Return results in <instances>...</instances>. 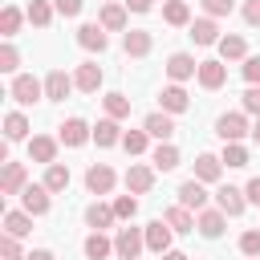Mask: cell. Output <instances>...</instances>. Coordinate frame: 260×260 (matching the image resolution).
Returning a JSON list of instances; mask_svg holds the SVG:
<instances>
[{"label":"cell","instance_id":"1","mask_svg":"<svg viewBox=\"0 0 260 260\" xmlns=\"http://www.w3.org/2000/svg\"><path fill=\"white\" fill-rule=\"evenodd\" d=\"M8 93H12V102H20V106H32V102H41V93H45V81H37L32 73H16Z\"/></svg>","mask_w":260,"mask_h":260},{"label":"cell","instance_id":"2","mask_svg":"<svg viewBox=\"0 0 260 260\" xmlns=\"http://www.w3.org/2000/svg\"><path fill=\"white\" fill-rule=\"evenodd\" d=\"M142 248H146V232H138V228H118V236H114V252H118L122 260H138Z\"/></svg>","mask_w":260,"mask_h":260},{"label":"cell","instance_id":"3","mask_svg":"<svg viewBox=\"0 0 260 260\" xmlns=\"http://www.w3.org/2000/svg\"><path fill=\"white\" fill-rule=\"evenodd\" d=\"M49 195H53V191H49L45 183H28V187L20 191V199H24V211H28V215H45V211L53 207V203H49Z\"/></svg>","mask_w":260,"mask_h":260},{"label":"cell","instance_id":"4","mask_svg":"<svg viewBox=\"0 0 260 260\" xmlns=\"http://www.w3.org/2000/svg\"><path fill=\"white\" fill-rule=\"evenodd\" d=\"M142 232H146V248H150V252H158V256L171 252V232H175V228H171L167 219H150Z\"/></svg>","mask_w":260,"mask_h":260},{"label":"cell","instance_id":"5","mask_svg":"<svg viewBox=\"0 0 260 260\" xmlns=\"http://www.w3.org/2000/svg\"><path fill=\"white\" fill-rule=\"evenodd\" d=\"M199 73V61L191 57V53H171L167 57V77L171 81H187V77H195Z\"/></svg>","mask_w":260,"mask_h":260},{"label":"cell","instance_id":"6","mask_svg":"<svg viewBox=\"0 0 260 260\" xmlns=\"http://www.w3.org/2000/svg\"><path fill=\"white\" fill-rule=\"evenodd\" d=\"M28 187V171L24 162H4V179H0V195H20Z\"/></svg>","mask_w":260,"mask_h":260},{"label":"cell","instance_id":"7","mask_svg":"<svg viewBox=\"0 0 260 260\" xmlns=\"http://www.w3.org/2000/svg\"><path fill=\"white\" fill-rule=\"evenodd\" d=\"M215 134H219L223 142H240V138H244V134H252V130H248L244 114H223V118L215 122Z\"/></svg>","mask_w":260,"mask_h":260},{"label":"cell","instance_id":"8","mask_svg":"<svg viewBox=\"0 0 260 260\" xmlns=\"http://www.w3.org/2000/svg\"><path fill=\"white\" fill-rule=\"evenodd\" d=\"M150 187H154V171L142 167V162H130V171H126V191H130V195H146Z\"/></svg>","mask_w":260,"mask_h":260},{"label":"cell","instance_id":"9","mask_svg":"<svg viewBox=\"0 0 260 260\" xmlns=\"http://www.w3.org/2000/svg\"><path fill=\"white\" fill-rule=\"evenodd\" d=\"M195 77H199L203 89H219V85L228 81V65H223V61H199V73H195Z\"/></svg>","mask_w":260,"mask_h":260},{"label":"cell","instance_id":"10","mask_svg":"<svg viewBox=\"0 0 260 260\" xmlns=\"http://www.w3.org/2000/svg\"><path fill=\"white\" fill-rule=\"evenodd\" d=\"M69 89H73V77H69L65 69H53V73L45 77V98H49V102H65Z\"/></svg>","mask_w":260,"mask_h":260},{"label":"cell","instance_id":"11","mask_svg":"<svg viewBox=\"0 0 260 260\" xmlns=\"http://www.w3.org/2000/svg\"><path fill=\"white\" fill-rule=\"evenodd\" d=\"M179 203H183L187 211H203V203H207V191H203V179H187V183L179 187Z\"/></svg>","mask_w":260,"mask_h":260},{"label":"cell","instance_id":"12","mask_svg":"<svg viewBox=\"0 0 260 260\" xmlns=\"http://www.w3.org/2000/svg\"><path fill=\"white\" fill-rule=\"evenodd\" d=\"M244 203H248V195H244L240 187H219V191H215V207H219L223 215H240Z\"/></svg>","mask_w":260,"mask_h":260},{"label":"cell","instance_id":"13","mask_svg":"<svg viewBox=\"0 0 260 260\" xmlns=\"http://www.w3.org/2000/svg\"><path fill=\"white\" fill-rule=\"evenodd\" d=\"M93 138V130L81 122V118H69V122H61V142L65 146H85Z\"/></svg>","mask_w":260,"mask_h":260},{"label":"cell","instance_id":"14","mask_svg":"<svg viewBox=\"0 0 260 260\" xmlns=\"http://www.w3.org/2000/svg\"><path fill=\"white\" fill-rule=\"evenodd\" d=\"M85 187H89L93 195H106V191L114 187V171H110L106 162H93V167L85 171Z\"/></svg>","mask_w":260,"mask_h":260},{"label":"cell","instance_id":"15","mask_svg":"<svg viewBox=\"0 0 260 260\" xmlns=\"http://www.w3.org/2000/svg\"><path fill=\"white\" fill-rule=\"evenodd\" d=\"M73 85H77L81 93H98V85H102V69H98L93 61L77 65V73H73Z\"/></svg>","mask_w":260,"mask_h":260},{"label":"cell","instance_id":"16","mask_svg":"<svg viewBox=\"0 0 260 260\" xmlns=\"http://www.w3.org/2000/svg\"><path fill=\"white\" fill-rule=\"evenodd\" d=\"M158 102H162V110H167V114H183V110L191 106V98H187V89H183L179 81H175V85H167V89L158 93Z\"/></svg>","mask_w":260,"mask_h":260},{"label":"cell","instance_id":"17","mask_svg":"<svg viewBox=\"0 0 260 260\" xmlns=\"http://www.w3.org/2000/svg\"><path fill=\"white\" fill-rule=\"evenodd\" d=\"M77 45L89 49V53H102V49H106V28H102V24H81V28H77Z\"/></svg>","mask_w":260,"mask_h":260},{"label":"cell","instance_id":"18","mask_svg":"<svg viewBox=\"0 0 260 260\" xmlns=\"http://www.w3.org/2000/svg\"><path fill=\"white\" fill-rule=\"evenodd\" d=\"M150 45H154V37H150V32H142V28H130V32L122 37V49H126L130 57H146V53H150Z\"/></svg>","mask_w":260,"mask_h":260},{"label":"cell","instance_id":"19","mask_svg":"<svg viewBox=\"0 0 260 260\" xmlns=\"http://www.w3.org/2000/svg\"><path fill=\"white\" fill-rule=\"evenodd\" d=\"M142 130H146L150 138H158V142H167V138L175 134V122H171V114H146V122H142Z\"/></svg>","mask_w":260,"mask_h":260},{"label":"cell","instance_id":"20","mask_svg":"<svg viewBox=\"0 0 260 260\" xmlns=\"http://www.w3.org/2000/svg\"><path fill=\"white\" fill-rule=\"evenodd\" d=\"M114 219H118V211H114V207H106V203H89V207H85V223H89L93 232H106Z\"/></svg>","mask_w":260,"mask_h":260},{"label":"cell","instance_id":"21","mask_svg":"<svg viewBox=\"0 0 260 260\" xmlns=\"http://www.w3.org/2000/svg\"><path fill=\"white\" fill-rule=\"evenodd\" d=\"M223 219H228V215H223L219 207H215V211H199L195 228H199V232H203L207 240H219V236H223Z\"/></svg>","mask_w":260,"mask_h":260},{"label":"cell","instance_id":"22","mask_svg":"<svg viewBox=\"0 0 260 260\" xmlns=\"http://www.w3.org/2000/svg\"><path fill=\"white\" fill-rule=\"evenodd\" d=\"M28 158H37V162H57V142L53 138H45V134H37L32 142H28Z\"/></svg>","mask_w":260,"mask_h":260},{"label":"cell","instance_id":"23","mask_svg":"<svg viewBox=\"0 0 260 260\" xmlns=\"http://www.w3.org/2000/svg\"><path fill=\"white\" fill-rule=\"evenodd\" d=\"M162 20L175 24V28L191 24V8H187V0H167V4H162Z\"/></svg>","mask_w":260,"mask_h":260},{"label":"cell","instance_id":"24","mask_svg":"<svg viewBox=\"0 0 260 260\" xmlns=\"http://www.w3.org/2000/svg\"><path fill=\"white\" fill-rule=\"evenodd\" d=\"M93 142H98V146H114V142H122L118 118H102V122L93 126Z\"/></svg>","mask_w":260,"mask_h":260},{"label":"cell","instance_id":"25","mask_svg":"<svg viewBox=\"0 0 260 260\" xmlns=\"http://www.w3.org/2000/svg\"><path fill=\"white\" fill-rule=\"evenodd\" d=\"M219 171H223V158H215V154H199V158H195V179L215 183V179H219Z\"/></svg>","mask_w":260,"mask_h":260},{"label":"cell","instance_id":"26","mask_svg":"<svg viewBox=\"0 0 260 260\" xmlns=\"http://www.w3.org/2000/svg\"><path fill=\"white\" fill-rule=\"evenodd\" d=\"M4 232L16 236V240L28 236V232H32V215H28V211H4Z\"/></svg>","mask_w":260,"mask_h":260},{"label":"cell","instance_id":"27","mask_svg":"<svg viewBox=\"0 0 260 260\" xmlns=\"http://www.w3.org/2000/svg\"><path fill=\"white\" fill-rule=\"evenodd\" d=\"M162 219H167L175 232H195V215H191L183 203H179V207H167V211H162Z\"/></svg>","mask_w":260,"mask_h":260},{"label":"cell","instance_id":"28","mask_svg":"<svg viewBox=\"0 0 260 260\" xmlns=\"http://www.w3.org/2000/svg\"><path fill=\"white\" fill-rule=\"evenodd\" d=\"M53 12H57V4H49V0H32V4H28V20H32L37 28H49V24H53Z\"/></svg>","mask_w":260,"mask_h":260},{"label":"cell","instance_id":"29","mask_svg":"<svg viewBox=\"0 0 260 260\" xmlns=\"http://www.w3.org/2000/svg\"><path fill=\"white\" fill-rule=\"evenodd\" d=\"M102 28H110V32H118V28H126V4H106L102 8V20H98Z\"/></svg>","mask_w":260,"mask_h":260},{"label":"cell","instance_id":"30","mask_svg":"<svg viewBox=\"0 0 260 260\" xmlns=\"http://www.w3.org/2000/svg\"><path fill=\"white\" fill-rule=\"evenodd\" d=\"M191 41H195V45H219L215 20H195V24H191Z\"/></svg>","mask_w":260,"mask_h":260},{"label":"cell","instance_id":"31","mask_svg":"<svg viewBox=\"0 0 260 260\" xmlns=\"http://www.w3.org/2000/svg\"><path fill=\"white\" fill-rule=\"evenodd\" d=\"M150 162H154L158 171H175V167H179V150H175L171 142H158L154 154H150Z\"/></svg>","mask_w":260,"mask_h":260},{"label":"cell","instance_id":"32","mask_svg":"<svg viewBox=\"0 0 260 260\" xmlns=\"http://www.w3.org/2000/svg\"><path fill=\"white\" fill-rule=\"evenodd\" d=\"M45 187L57 195V191H65L69 187V167H61V162H49L45 167Z\"/></svg>","mask_w":260,"mask_h":260},{"label":"cell","instance_id":"33","mask_svg":"<svg viewBox=\"0 0 260 260\" xmlns=\"http://www.w3.org/2000/svg\"><path fill=\"white\" fill-rule=\"evenodd\" d=\"M4 138H8V142L28 138V118H24V114H8V118H4Z\"/></svg>","mask_w":260,"mask_h":260},{"label":"cell","instance_id":"34","mask_svg":"<svg viewBox=\"0 0 260 260\" xmlns=\"http://www.w3.org/2000/svg\"><path fill=\"white\" fill-rule=\"evenodd\" d=\"M244 53H248L244 37H219V57H223V61H240Z\"/></svg>","mask_w":260,"mask_h":260},{"label":"cell","instance_id":"35","mask_svg":"<svg viewBox=\"0 0 260 260\" xmlns=\"http://www.w3.org/2000/svg\"><path fill=\"white\" fill-rule=\"evenodd\" d=\"M110 252H114V244H110L102 232H93V236L85 240V256H89V260H106Z\"/></svg>","mask_w":260,"mask_h":260},{"label":"cell","instance_id":"36","mask_svg":"<svg viewBox=\"0 0 260 260\" xmlns=\"http://www.w3.org/2000/svg\"><path fill=\"white\" fill-rule=\"evenodd\" d=\"M16 28H20V8H12V4H8V8L0 12V32H4V41H12V37H16Z\"/></svg>","mask_w":260,"mask_h":260},{"label":"cell","instance_id":"37","mask_svg":"<svg viewBox=\"0 0 260 260\" xmlns=\"http://www.w3.org/2000/svg\"><path fill=\"white\" fill-rule=\"evenodd\" d=\"M102 102H106V114H110V118H126V114H130V98H126V93H106Z\"/></svg>","mask_w":260,"mask_h":260},{"label":"cell","instance_id":"38","mask_svg":"<svg viewBox=\"0 0 260 260\" xmlns=\"http://www.w3.org/2000/svg\"><path fill=\"white\" fill-rule=\"evenodd\" d=\"M146 138H150L146 130H126V134H122V146H126V154H142V150H146Z\"/></svg>","mask_w":260,"mask_h":260},{"label":"cell","instance_id":"39","mask_svg":"<svg viewBox=\"0 0 260 260\" xmlns=\"http://www.w3.org/2000/svg\"><path fill=\"white\" fill-rule=\"evenodd\" d=\"M223 162L228 167H248V150L240 142H223Z\"/></svg>","mask_w":260,"mask_h":260},{"label":"cell","instance_id":"40","mask_svg":"<svg viewBox=\"0 0 260 260\" xmlns=\"http://www.w3.org/2000/svg\"><path fill=\"white\" fill-rule=\"evenodd\" d=\"M16 65H20V53L4 41V45H0V73H16Z\"/></svg>","mask_w":260,"mask_h":260},{"label":"cell","instance_id":"41","mask_svg":"<svg viewBox=\"0 0 260 260\" xmlns=\"http://www.w3.org/2000/svg\"><path fill=\"white\" fill-rule=\"evenodd\" d=\"M240 252H244V256H260V228H248V232L240 236Z\"/></svg>","mask_w":260,"mask_h":260},{"label":"cell","instance_id":"42","mask_svg":"<svg viewBox=\"0 0 260 260\" xmlns=\"http://www.w3.org/2000/svg\"><path fill=\"white\" fill-rule=\"evenodd\" d=\"M114 211H118V219H134L138 199H134V195H118V199H114Z\"/></svg>","mask_w":260,"mask_h":260},{"label":"cell","instance_id":"43","mask_svg":"<svg viewBox=\"0 0 260 260\" xmlns=\"http://www.w3.org/2000/svg\"><path fill=\"white\" fill-rule=\"evenodd\" d=\"M0 252H4V260H24V256H20L16 236H8V232H4V240H0Z\"/></svg>","mask_w":260,"mask_h":260},{"label":"cell","instance_id":"44","mask_svg":"<svg viewBox=\"0 0 260 260\" xmlns=\"http://www.w3.org/2000/svg\"><path fill=\"white\" fill-rule=\"evenodd\" d=\"M244 81L260 85V57H244Z\"/></svg>","mask_w":260,"mask_h":260},{"label":"cell","instance_id":"45","mask_svg":"<svg viewBox=\"0 0 260 260\" xmlns=\"http://www.w3.org/2000/svg\"><path fill=\"white\" fill-rule=\"evenodd\" d=\"M244 114H256V118H260V85H248V93H244Z\"/></svg>","mask_w":260,"mask_h":260},{"label":"cell","instance_id":"46","mask_svg":"<svg viewBox=\"0 0 260 260\" xmlns=\"http://www.w3.org/2000/svg\"><path fill=\"white\" fill-rule=\"evenodd\" d=\"M203 8H207V16H228L236 8V0H203Z\"/></svg>","mask_w":260,"mask_h":260},{"label":"cell","instance_id":"47","mask_svg":"<svg viewBox=\"0 0 260 260\" xmlns=\"http://www.w3.org/2000/svg\"><path fill=\"white\" fill-rule=\"evenodd\" d=\"M53 4H57V12H61V16H77L85 0H53Z\"/></svg>","mask_w":260,"mask_h":260},{"label":"cell","instance_id":"48","mask_svg":"<svg viewBox=\"0 0 260 260\" xmlns=\"http://www.w3.org/2000/svg\"><path fill=\"white\" fill-rule=\"evenodd\" d=\"M244 20H248L252 28L260 24V0H244Z\"/></svg>","mask_w":260,"mask_h":260},{"label":"cell","instance_id":"49","mask_svg":"<svg viewBox=\"0 0 260 260\" xmlns=\"http://www.w3.org/2000/svg\"><path fill=\"white\" fill-rule=\"evenodd\" d=\"M244 195H248V203H256V207H260V175H256V179H248Z\"/></svg>","mask_w":260,"mask_h":260},{"label":"cell","instance_id":"50","mask_svg":"<svg viewBox=\"0 0 260 260\" xmlns=\"http://www.w3.org/2000/svg\"><path fill=\"white\" fill-rule=\"evenodd\" d=\"M122 4H126L130 12H150V4H154V0H122Z\"/></svg>","mask_w":260,"mask_h":260},{"label":"cell","instance_id":"51","mask_svg":"<svg viewBox=\"0 0 260 260\" xmlns=\"http://www.w3.org/2000/svg\"><path fill=\"white\" fill-rule=\"evenodd\" d=\"M24 260H57V256H53V252H49V248H37V252H28V256H24Z\"/></svg>","mask_w":260,"mask_h":260},{"label":"cell","instance_id":"52","mask_svg":"<svg viewBox=\"0 0 260 260\" xmlns=\"http://www.w3.org/2000/svg\"><path fill=\"white\" fill-rule=\"evenodd\" d=\"M162 260H187L183 252H162Z\"/></svg>","mask_w":260,"mask_h":260},{"label":"cell","instance_id":"53","mask_svg":"<svg viewBox=\"0 0 260 260\" xmlns=\"http://www.w3.org/2000/svg\"><path fill=\"white\" fill-rule=\"evenodd\" d=\"M252 138H256V142H260V122H256V126H252Z\"/></svg>","mask_w":260,"mask_h":260},{"label":"cell","instance_id":"54","mask_svg":"<svg viewBox=\"0 0 260 260\" xmlns=\"http://www.w3.org/2000/svg\"><path fill=\"white\" fill-rule=\"evenodd\" d=\"M248 260H260V256H248Z\"/></svg>","mask_w":260,"mask_h":260}]
</instances>
